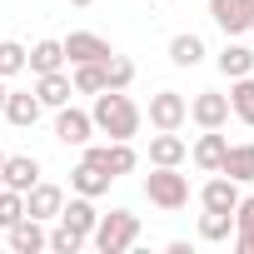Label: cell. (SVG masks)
<instances>
[{
	"label": "cell",
	"instance_id": "cell-5",
	"mask_svg": "<svg viewBox=\"0 0 254 254\" xmlns=\"http://www.w3.org/2000/svg\"><path fill=\"white\" fill-rule=\"evenodd\" d=\"M185 120H190V100H185L180 90L150 95V125H155V130H180Z\"/></svg>",
	"mask_w": 254,
	"mask_h": 254
},
{
	"label": "cell",
	"instance_id": "cell-19",
	"mask_svg": "<svg viewBox=\"0 0 254 254\" xmlns=\"http://www.w3.org/2000/svg\"><path fill=\"white\" fill-rule=\"evenodd\" d=\"M219 175H229V180L249 185V180H254V140H244V145H229V150H224V165H219Z\"/></svg>",
	"mask_w": 254,
	"mask_h": 254
},
{
	"label": "cell",
	"instance_id": "cell-23",
	"mask_svg": "<svg viewBox=\"0 0 254 254\" xmlns=\"http://www.w3.org/2000/svg\"><path fill=\"white\" fill-rule=\"evenodd\" d=\"M219 75H229V80L254 75V50H249V45H224V50H219Z\"/></svg>",
	"mask_w": 254,
	"mask_h": 254
},
{
	"label": "cell",
	"instance_id": "cell-20",
	"mask_svg": "<svg viewBox=\"0 0 254 254\" xmlns=\"http://www.w3.org/2000/svg\"><path fill=\"white\" fill-rule=\"evenodd\" d=\"M234 249L239 254H254V194H239V204H234Z\"/></svg>",
	"mask_w": 254,
	"mask_h": 254
},
{
	"label": "cell",
	"instance_id": "cell-10",
	"mask_svg": "<svg viewBox=\"0 0 254 254\" xmlns=\"http://www.w3.org/2000/svg\"><path fill=\"white\" fill-rule=\"evenodd\" d=\"M5 239H10V249H15V254H40L50 234H45V219H30V214H20V219L5 229Z\"/></svg>",
	"mask_w": 254,
	"mask_h": 254
},
{
	"label": "cell",
	"instance_id": "cell-4",
	"mask_svg": "<svg viewBox=\"0 0 254 254\" xmlns=\"http://www.w3.org/2000/svg\"><path fill=\"white\" fill-rule=\"evenodd\" d=\"M90 135H95L90 110H75V105H60V110H55V140H60V145L85 150V145H90Z\"/></svg>",
	"mask_w": 254,
	"mask_h": 254
},
{
	"label": "cell",
	"instance_id": "cell-13",
	"mask_svg": "<svg viewBox=\"0 0 254 254\" xmlns=\"http://www.w3.org/2000/svg\"><path fill=\"white\" fill-rule=\"evenodd\" d=\"M40 180V160H30V155H5V165H0V185L5 190H30Z\"/></svg>",
	"mask_w": 254,
	"mask_h": 254
},
{
	"label": "cell",
	"instance_id": "cell-27",
	"mask_svg": "<svg viewBox=\"0 0 254 254\" xmlns=\"http://www.w3.org/2000/svg\"><path fill=\"white\" fill-rule=\"evenodd\" d=\"M70 85H75V95H100L105 90V65H75Z\"/></svg>",
	"mask_w": 254,
	"mask_h": 254
},
{
	"label": "cell",
	"instance_id": "cell-28",
	"mask_svg": "<svg viewBox=\"0 0 254 254\" xmlns=\"http://www.w3.org/2000/svg\"><path fill=\"white\" fill-rule=\"evenodd\" d=\"M20 214H25V194H20V190H5V185H0V229H10Z\"/></svg>",
	"mask_w": 254,
	"mask_h": 254
},
{
	"label": "cell",
	"instance_id": "cell-16",
	"mask_svg": "<svg viewBox=\"0 0 254 254\" xmlns=\"http://www.w3.org/2000/svg\"><path fill=\"white\" fill-rule=\"evenodd\" d=\"M199 204H204V209H224V214H234V204H239V180H229V175H214V180H204V190H199Z\"/></svg>",
	"mask_w": 254,
	"mask_h": 254
},
{
	"label": "cell",
	"instance_id": "cell-18",
	"mask_svg": "<svg viewBox=\"0 0 254 254\" xmlns=\"http://www.w3.org/2000/svg\"><path fill=\"white\" fill-rule=\"evenodd\" d=\"M185 155H190V145H185L175 130L150 135V165H185Z\"/></svg>",
	"mask_w": 254,
	"mask_h": 254
},
{
	"label": "cell",
	"instance_id": "cell-2",
	"mask_svg": "<svg viewBox=\"0 0 254 254\" xmlns=\"http://www.w3.org/2000/svg\"><path fill=\"white\" fill-rule=\"evenodd\" d=\"M135 239H140V214H130V209H110L90 229V244L100 254H125V249H135Z\"/></svg>",
	"mask_w": 254,
	"mask_h": 254
},
{
	"label": "cell",
	"instance_id": "cell-6",
	"mask_svg": "<svg viewBox=\"0 0 254 254\" xmlns=\"http://www.w3.org/2000/svg\"><path fill=\"white\" fill-rule=\"evenodd\" d=\"M65 45V60L70 65H105L115 50H110V40L105 35H90V30H75L70 40H60Z\"/></svg>",
	"mask_w": 254,
	"mask_h": 254
},
{
	"label": "cell",
	"instance_id": "cell-11",
	"mask_svg": "<svg viewBox=\"0 0 254 254\" xmlns=\"http://www.w3.org/2000/svg\"><path fill=\"white\" fill-rule=\"evenodd\" d=\"M70 234H80V239H90V229H95V219H100V209H95V199H85V194H75L70 204H60V214H55Z\"/></svg>",
	"mask_w": 254,
	"mask_h": 254
},
{
	"label": "cell",
	"instance_id": "cell-15",
	"mask_svg": "<svg viewBox=\"0 0 254 254\" xmlns=\"http://www.w3.org/2000/svg\"><path fill=\"white\" fill-rule=\"evenodd\" d=\"M224 150H229V140L219 135V130H204L199 140H194V150H190V160L204 170V175H219V165H224Z\"/></svg>",
	"mask_w": 254,
	"mask_h": 254
},
{
	"label": "cell",
	"instance_id": "cell-17",
	"mask_svg": "<svg viewBox=\"0 0 254 254\" xmlns=\"http://www.w3.org/2000/svg\"><path fill=\"white\" fill-rule=\"evenodd\" d=\"M110 185H115V180H110L100 165H90V160H80V165L70 170V190H75V194H85V199H100Z\"/></svg>",
	"mask_w": 254,
	"mask_h": 254
},
{
	"label": "cell",
	"instance_id": "cell-31",
	"mask_svg": "<svg viewBox=\"0 0 254 254\" xmlns=\"http://www.w3.org/2000/svg\"><path fill=\"white\" fill-rule=\"evenodd\" d=\"M0 110H5V75H0Z\"/></svg>",
	"mask_w": 254,
	"mask_h": 254
},
{
	"label": "cell",
	"instance_id": "cell-26",
	"mask_svg": "<svg viewBox=\"0 0 254 254\" xmlns=\"http://www.w3.org/2000/svg\"><path fill=\"white\" fill-rule=\"evenodd\" d=\"M130 80H135V60H125V55L105 60V90H130Z\"/></svg>",
	"mask_w": 254,
	"mask_h": 254
},
{
	"label": "cell",
	"instance_id": "cell-8",
	"mask_svg": "<svg viewBox=\"0 0 254 254\" xmlns=\"http://www.w3.org/2000/svg\"><path fill=\"white\" fill-rule=\"evenodd\" d=\"M249 15H254V0H209V20L224 35H244L249 30Z\"/></svg>",
	"mask_w": 254,
	"mask_h": 254
},
{
	"label": "cell",
	"instance_id": "cell-29",
	"mask_svg": "<svg viewBox=\"0 0 254 254\" xmlns=\"http://www.w3.org/2000/svg\"><path fill=\"white\" fill-rule=\"evenodd\" d=\"M20 70H25V45H20V40H0V75L10 80V75H20Z\"/></svg>",
	"mask_w": 254,
	"mask_h": 254
},
{
	"label": "cell",
	"instance_id": "cell-25",
	"mask_svg": "<svg viewBox=\"0 0 254 254\" xmlns=\"http://www.w3.org/2000/svg\"><path fill=\"white\" fill-rule=\"evenodd\" d=\"M229 115L244 120V125H254V80H249V75L234 80V90H229Z\"/></svg>",
	"mask_w": 254,
	"mask_h": 254
},
{
	"label": "cell",
	"instance_id": "cell-9",
	"mask_svg": "<svg viewBox=\"0 0 254 254\" xmlns=\"http://www.w3.org/2000/svg\"><path fill=\"white\" fill-rule=\"evenodd\" d=\"M60 204H65V190H60V185L35 180V185L25 190V214H30V219H55V214H60Z\"/></svg>",
	"mask_w": 254,
	"mask_h": 254
},
{
	"label": "cell",
	"instance_id": "cell-22",
	"mask_svg": "<svg viewBox=\"0 0 254 254\" xmlns=\"http://www.w3.org/2000/svg\"><path fill=\"white\" fill-rule=\"evenodd\" d=\"M60 65H65V45L60 40H40L35 50H25V70H35V75H50Z\"/></svg>",
	"mask_w": 254,
	"mask_h": 254
},
{
	"label": "cell",
	"instance_id": "cell-21",
	"mask_svg": "<svg viewBox=\"0 0 254 254\" xmlns=\"http://www.w3.org/2000/svg\"><path fill=\"white\" fill-rule=\"evenodd\" d=\"M204 60V40L194 35V30H180L175 40H170V65H180V70H194Z\"/></svg>",
	"mask_w": 254,
	"mask_h": 254
},
{
	"label": "cell",
	"instance_id": "cell-32",
	"mask_svg": "<svg viewBox=\"0 0 254 254\" xmlns=\"http://www.w3.org/2000/svg\"><path fill=\"white\" fill-rule=\"evenodd\" d=\"M70 5H95V0H70Z\"/></svg>",
	"mask_w": 254,
	"mask_h": 254
},
{
	"label": "cell",
	"instance_id": "cell-3",
	"mask_svg": "<svg viewBox=\"0 0 254 254\" xmlns=\"http://www.w3.org/2000/svg\"><path fill=\"white\" fill-rule=\"evenodd\" d=\"M145 194L155 209H185L190 204V180L180 175V165H155V175H145Z\"/></svg>",
	"mask_w": 254,
	"mask_h": 254
},
{
	"label": "cell",
	"instance_id": "cell-12",
	"mask_svg": "<svg viewBox=\"0 0 254 254\" xmlns=\"http://www.w3.org/2000/svg\"><path fill=\"white\" fill-rule=\"evenodd\" d=\"M40 110H45V105H40L30 90H5V110H0V115H5L15 130H30V125L40 120Z\"/></svg>",
	"mask_w": 254,
	"mask_h": 254
},
{
	"label": "cell",
	"instance_id": "cell-33",
	"mask_svg": "<svg viewBox=\"0 0 254 254\" xmlns=\"http://www.w3.org/2000/svg\"><path fill=\"white\" fill-rule=\"evenodd\" d=\"M249 30H254V15H249Z\"/></svg>",
	"mask_w": 254,
	"mask_h": 254
},
{
	"label": "cell",
	"instance_id": "cell-1",
	"mask_svg": "<svg viewBox=\"0 0 254 254\" xmlns=\"http://www.w3.org/2000/svg\"><path fill=\"white\" fill-rule=\"evenodd\" d=\"M90 120H95V130H100V135H110V140H135L145 115H140V105L125 95V90H100V95H95Z\"/></svg>",
	"mask_w": 254,
	"mask_h": 254
},
{
	"label": "cell",
	"instance_id": "cell-14",
	"mask_svg": "<svg viewBox=\"0 0 254 254\" xmlns=\"http://www.w3.org/2000/svg\"><path fill=\"white\" fill-rule=\"evenodd\" d=\"M70 95H75V85H70V75H65V70L35 75V100H40L45 110H60V105H70Z\"/></svg>",
	"mask_w": 254,
	"mask_h": 254
},
{
	"label": "cell",
	"instance_id": "cell-24",
	"mask_svg": "<svg viewBox=\"0 0 254 254\" xmlns=\"http://www.w3.org/2000/svg\"><path fill=\"white\" fill-rule=\"evenodd\" d=\"M234 234V214H224V209H204L199 214V239L204 244H224Z\"/></svg>",
	"mask_w": 254,
	"mask_h": 254
},
{
	"label": "cell",
	"instance_id": "cell-30",
	"mask_svg": "<svg viewBox=\"0 0 254 254\" xmlns=\"http://www.w3.org/2000/svg\"><path fill=\"white\" fill-rule=\"evenodd\" d=\"M85 244H90V239H80V234H70L65 224H55V234L45 239V249H55V254H80Z\"/></svg>",
	"mask_w": 254,
	"mask_h": 254
},
{
	"label": "cell",
	"instance_id": "cell-7",
	"mask_svg": "<svg viewBox=\"0 0 254 254\" xmlns=\"http://www.w3.org/2000/svg\"><path fill=\"white\" fill-rule=\"evenodd\" d=\"M190 120L199 125V130H224V120H229V95L199 90V95L190 100Z\"/></svg>",
	"mask_w": 254,
	"mask_h": 254
}]
</instances>
